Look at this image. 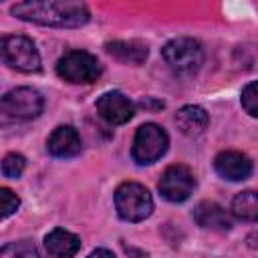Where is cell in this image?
Segmentation results:
<instances>
[{
  "mask_svg": "<svg viewBox=\"0 0 258 258\" xmlns=\"http://www.w3.org/2000/svg\"><path fill=\"white\" fill-rule=\"evenodd\" d=\"M10 12L26 22L58 28H77L89 22L91 14L83 2H54V0H32L18 2Z\"/></svg>",
  "mask_w": 258,
  "mask_h": 258,
  "instance_id": "cell-1",
  "label": "cell"
},
{
  "mask_svg": "<svg viewBox=\"0 0 258 258\" xmlns=\"http://www.w3.org/2000/svg\"><path fill=\"white\" fill-rule=\"evenodd\" d=\"M115 208L125 222H141L153 212L149 189L137 181H125L115 189Z\"/></svg>",
  "mask_w": 258,
  "mask_h": 258,
  "instance_id": "cell-2",
  "label": "cell"
},
{
  "mask_svg": "<svg viewBox=\"0 0 258 258\" xmlns=\"http://www.w3.org/2000/svg\"><path fill=\"white\" fill-rule=\"evenodd\" d=\"M103 73L101 62L87 50H69L56 62V75L69 83H95Z\"/></svg>",
  "mask_w": 258,
  "mask_h": 258,
  "instance_id": "cell-3",
  "label": "cell"
},
{
  "mask_svg": "<svg viewBox=\"0 0 258 258\" xmlns=\"http://www.w3.org/2000/svg\"><path fill=\"white\" fill-rule=\"evenodd\" d=\"M167 145H169V137L165 129L155 123H145L135 133L131 155L139 165H147L157 161L167 151Z\"/></svg>",
  "mask_w": 258,
  "mask_h": 258,
  "instance_id": "cell-4",
  "label": "cell"
},
{
  "mask_svg": "<svg viewBox=\"0 0 258 258\" xmlns=\"http://www.w3.org/2000/svg\"><path fill=\"white\" fill-rule=\"evenodd\" d=\"M2 58L10 69L20 73L40 71V54L34 42L22 34H10L2 38Z\"/></svg>",
  "mask_w": 258,
  "mask_h": 258,
  "instance_id": "cell-5",
  "label": "cell"
},
{
  "mask_svg": "<svg viewBox=\"0 0 258 258\" xmlns=\"http://www.w3.org/2000/svg\"><path fill=\"white\" fill-rule=\"evenodd\" d=\"M165 62L175 71V73H181V75H189V73H196L202 62H204V50H202V44L194 38H173L169 40L163 50H161Z\"/></svg>",
  "mask_w": 258,
  "mask_h": 258,
  "instance_id": "cell-6",
  "label": "cell"
},
{
  "mask_svg": "<svg viewBox=\"0 0 258 258\" xmlns=\"http://www.w3.org/2000/svg\"><path fill=\"white\" fill-rule=\"evenodd\" d=\"M2 113L14 119H34L42 113L44 99L36 89L16 87L2 97Z\"/></svg>",
  "mask_w": 258,
  "mask_h": 258,
  "instance_id": "cell-7",
  "label": "cell"
},
{
  "mask_svg": "<svg viewBox=\"0 0 258 258\" xmlns=\"http://www.w3.org/2000/svg\"><path fill=\"white\" fill-rule=\"evenodd\" d=\"M161 196L167 200V202H173V204H179V202H185L191 194H194V187H196V177L191 173V169L187 165H181V163H175V165H169L159 183H157Z\"/></svg>",
  "mask_w": 258,
  "mask_h": 258,
  "instance_id": "cell-8",
  "label": "cell"
},
{
  "mask_svg": "<svg viewBox=\"0 0 258 258\" xmlns=\"http://www.w3.org/2000/svg\"><path fill=\"white\" fill-rule=\"evenodd\" d=\"M97 113L111 125H123L131 121L135 113V105L119 91L103 93L97 101Z\"/></svg>",
  "mask_w": 258,
  "mask_h": 258,
  "instance_id": "cell-9",
  "label": "cell"
},
{
  "mask_svg": "<svg viewBox=\"0 0 258 258\" xmlns=\"http://www.w3.org/2000/svg\"><path fill=\"white\" fill-rule=\"evenodd\" d=\"M214 167L220 177L228 181H242L252 173V161L240 151H222L214 159Z\"/></svg>",
  "mask_w": 258,
  "mask_h": 258,
  "instance_id": "cell-10",
  "label": "cell"
},
{
  "mask_svg": "<svg viewBox=\"0 0 258 258\" xmlns=\"http://www.w3.org/2000/svg\"><path fill=\"white\" fill-rule=\"evenodd\" d=\"M46 149L52 157H60V159L75 157L81 153V137L75 127L60 125L50 133V137L46 141Z\"/></svg>",
  "mask_w": 258,
  "mask_h": 258,
  "instance_id": "cell-11",
  "label": "cell"
},
{
  "mask_svg": "<svg viewBox=\"0 0 258 258\" xmlns=\"http://www.w3.org/2000/svg\"><path fill=\"white\" fill-rule=\"evenodd\" d=\"M194 220L198 226L206 230H216V232H226L232 228V218L230 214L216 202H200L194 208Z\"/></svg>",
  "mask_w": 258,
  "mask_h": 258,
  "instance_id": "cell-12",
  "label": "cell"
},
{
  "mask_svg": "<svg viewBox=\"0 0 258 258\" xmlns=\"http://www.w3.org/2000/svg\"><path fill=\"white\" fill-rule=\"evenodd\" d=\"M44 248L52 258H73L81 250V238L69 230L54 228L44 238Z\"/></svg>",
  "mask_w": 258,
  "mask_h": 258,
  "instance_id": "cell-13",
  "label": "cell"
},
{
  "mask_svg": "<svg viewBox=\"0 0 258 258\" xmlns=\"http://www.w3.org/2000/svg\"><path fill=\"white\" fill-rule=\"evenodd\" d=\"M105 48L113 58L125 64H141L149 54L147 44L139 40H113V42H107Z\"/></svg>",
  "mask_w": 258,
  "mask_h": 258,
  "instance_id": "cell-14",
  "label": "cell"
},
{
  "mask_svg": "<svg viewBox=\"0 0 258 258\" xmlns=\"http://www.w3.org/2000/svg\"><path fill=\"white\" fill-rule=\"evenodd\" d=\"M175 123H177L179 131L183 135L196 137V135H200V133L206 131V127L210 123V117H208V113L202 107H198V105H185V107H181L175 113Z\"/></svg>",
  "mask_w": 258,
  "mask_h": 258,
  "instance_id": "cell-15",
  "label": "cell"
},
{
  "mask_svg": "<svg viewBox=\"0 0 258 258\" xmlns=\"http://www.w3.org/2000/svg\"><path fill=\"white\" fill-rule=\"evenodd\" d=\"M232 216L240 222H258V194L252 189L240 191L232 200Z\"/></svg>",
  "mask_w": 258,
  "mask_h": 258,
  "instance_id": "cell-16",
  "label": "cell"
},
{
  "mask_svg": "<svg viewBox=\"0 0 258 258\" xmlns=\"http://www.w3.org/2000/svg\"><path fill=\"white\" fill-rule=\"evenodd\" d=\"M0 258H40V254L30 240H18L4 244L0 250Z\"/></svg>",
  "mask_w": 258,
  "mask_h": 258,
  "instance_id": "cell-17",
  "label": "cell"
},
{
  "mask_svg": "<svg viewBox=\"0 0 258 258\" xmlns=\"http://www.w3.org/2000/svg\"><path fill=\"white\" fill-rule=\"evenodd\" d=\"M26 167V159L20 155V153H8L4 159H2V175L4 177H10V179H16L22 175Z\"/></svg>",
  "mask_w": 258,
  "mask_h": 258,
  "instance_id": "cell-18",
  "label": "cell"
},
{
  "mask_svg": "<svg viewBox=\"0 0 258 258\" xmlns=\"http://www.w3.org/2000/svg\"><path fill=\"white\" fill-rule=\"evenodd\" d=\"M240 101H242V107L246 109V113L258 119V81L248 83V85L242 89Z\"/></svg>",
  "mask_w": 258,
  "mask_h": 258,
  "instance_id": "cell-19",
  "label": "cell"
},
{
  "mask_svg": "<svg viewBox=\"0 0 258 258\" xmlns=\"http://www.w3.org/2000/svg\"><path fill=\"white\" fill-rule=\"evenodd\" d=\"M20 206V200L16 194H12L8 187H0V216L2 220H6L8 216H12Z\"/></svg>",
  "mask_w": 258,
  "mask_h": 258,
  "instance_id": "cell-20",
  "label": "cell"
},
{
  "mask_svg": "<svg viewBox=\"0 0 258 258\" xmlns=\"http://www.w3.org/2000/svg\"><path fill=\"white\" fill-rule=\"evenodd\" d=\"M87 258H115V254L109 252V250H105V248H97V250H93Z\"/></svg>",
  "mask_w": 258,
  "mask_h": 258,
  "instance_id": "cell-21",
  "label": "cell"
},
{
  "mask_svg": "<svg viewBox=\"0 0 258 258\" xmlns=\"http://www.w3.org/2000/svg\"><path fill=\"white\" fill-rule=\"evenodd\" d=\"M248 244H250L252 248H258V232H254V234L248 236Z\"/></svg>",
  "mask_w": 258,
  "mask_h": 258,
  "instance_id": "cell-22",
  "label": "cell"
}]
</instances>
